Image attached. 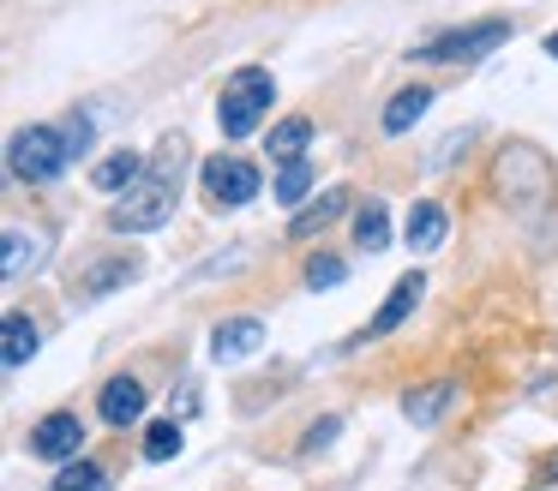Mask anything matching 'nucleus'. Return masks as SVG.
I'll use <instances>...</instances> for the list:
<instances>
[{
  "instance_id": "obj_1",
  "label": "nucleus",
  "mask_w": 558,
  "mask_h": 491,
  "mask_svg": "<svg viewBox=\"0 0 558 491\" xmlns=\"http://www.w3.org/2000/svg\"><path fill=\"white\" fill-rule=\"evenodd\" d=\"M181 168H186V138H162L157 156H150V168H145V180L126 186L121 198L109 204L114 234H157L174 216V204H181Z\"/></svg>"
},
{
  "instance_id": "obj_2",
  "label": "nucleus",
  "mask_w": 558,
  "mask_h": 491,
  "mask_svg": "<svg viewBox=\"0 0 558 491\" xmlns=\"http://www.w3.org/2000/svg\"><path fill=\"white\" fill-rule=\"evenodd\" d=\"M85 150H90V120L85 114H73L66 126H25L7 144V174H13L19 186H49V180H61Z\"/></svg>"
},
{
  "instance_id": "obj_3",
  "label": "nucleus",
  "mask_w": 558,
  "mask_h": 491,
  "mask_svg": "<svg viewBox=\"0 0 558 491\" xmlns=\"http://www.w3.org/2000/svg\"><path fill=\"white\" fill-rule=\"evenodd\" d=\"M270 102H277V78H270L265 66H241L229 84H222V96H217L222 138H246V132L270 114Z\"/></svg>"
},
{
  "instance_id": "obj_4",
  "label": "nucleus",
  "mask_w": 558,
  "mask_h": 491,
  "mask_svg": "<svg viewBox=\"0 0 558 491\" xmlns=\"http://www.w3.org/2000/svg\"><path fill=\"white\" fill-rule=\"evenodd\" d=\"M505 42H510V19H481V24H462V30L433 36L426 48H409V54L426 60V66H474V60H486Z\"/></svg>"
},
{
  "instance_id": "obj_5",
  "label": "nucleus",
  "mask_w": 558,
  "mask_h": 491,
  "mask_svg": "<svg viewBox=\"0 0 558 491\" xmlns=\"http://www.w3.org/2000/svg\"><path fill=\"white\" fill-rule=\"evenodd\" d=\"M198 186H205L210 210H246V204L265 192V180H258V168L246 162V156H205L198 162Z\"/></svg>"
},
{
  "instance_id": "obj_6",
  "label": "nucleus",
  "mask_w": 558,
  "mask_h": 491,
  "mask_svg": "<svg viewBox=\"0 0 558 491\" xmlns=\"http://www.w3.org/2000/svg\"><path fill=\"white\" fill-rule=\"evenodd\" d=\"M78 450H85V419H78L73 407H54V414H43L37 426H31V455H37V462L66 467Z\"/></svg>"
},
{
  "instance_id": "obj_7",
  "label": "nucleus",
  "mask_w": 558,
  "mask_h": 491,
  "mask_svg": "<svg viewBox=\"0 0 558 491\" xmlns=\"http://www.w3.org/2000/svg\"><path fill=\"white\" fill-rule=\"evenodd\" d=\"M421 294H426V275H421V270L397 275V282H390V294H385V306L366 318V330L354 335V342H385L390 330H402V323H409V311L421 306Z\"/></svg>"
},
{
  "instance_id": "obj_8",
  "label": "nucleus",
  "mask_w": 558,
  "mask_h": 491,
  "mask_svg": "<svg viewBox=\"0 0 558 491\" xmlns=\"http://www.w3.org/2000/svg\"><path fill=\"white\" fill-rule=\"evenodd\" d=\"M145 407H150V390L133 378V371H121V378H109V383H102V395H97V414H102V426H114V431H133L138 419H145Z\"/></svg>"
},
{
  "instance_id": "obj_9",
  "label": "nucleus",
  "mask_w": 558,
  "mask_h": 491,
  "mask_svg": "<svg viewBox=\"0 0 558 491\" xmlns=\"http://www.w3.org/2000/svg\"><path fill=\"white\" fill-rule=\"evenodd\" d=\"M258 347H265V318H253V311H241V318H222L217 330H210V359H217V366L253 359Z\"/></svg>"
},
{
  "instance_id": "obj_10",
  "label": "nucleus",
  "mask_w": 558,
  "mask_h": 491,
  "mask_svg": "<svg viewBox=\"0 0 558 491\" xmlns=\"http://www.w3.org/2000/svg\"><path fill=\"white\" fill-rule=\"evenodd\" d=\"M43 258H49V240H43L37 228H19L13 222L7 234H0V275H7V282H25Z\"/></svg>"
},
{
  "instance_id": "obj_11",
  "label": "nucleus",
  "mask_w": 558,
  "mask_h": 491,
  "mask_svg": "<svg viewBox=\"0 0 558 491\" xmlns=\"http://www.w3.org/2000/svg\"><path fill=\"white\" fill-rule=\"evenodd\" d=\"M457 378H433V383H421V390H409L402 395V419H409V426H438V419L450 414V407H457Z\"/></svg>"
},
{
  "instance_id": "obj_12",
  "label": "nucleus",
  "mask_w": 558,
  "mask_h": 491,
  "mask_svg": "<svg viewBox=\"0 0 558 491\" xmlns=\"http://www.w3.org/2000/svg\"><path fill=\"white\" fill-rule=\"evenodd\" d=\"M0 359H7V371H25L31 359H37V347H43V330H37V318L31 311H7V323H0Z\"/></svg>"
},
{
  "instance_id": "obj_13",
  "label": "nucleus",
  "mask_w": 558,
  "mask_h": 491,
  "mask_svg": "<svg viewBox=\"0 0 558 491\" xmlns=\"http://www.w3.org/2000/svg\"><path fill=\"white\" fill-rule=\"evenodd\" d=\"M133 275H138V258H102V263H90V270L78 275L73 299H85V306H97V299H109L114 287H126Z\"/></svg>"
},
{
  "instance_id": "obj_14",
  "label": "nucleus",
  "mask_w": 558,
  "mask_h": 491,
  "mask_svg": "<svg viewBox=\"0 0 558 491\" xmlns=\"http://www.w3.org/2000/svg\"><path fill=\"white\" fill-rule=\"evenodd\" d=\"M402 234H409V246H414V251H438V246H445V234H450L445 204H433V198L409 204V222H402Z\"/></svg>"
},
{
  "instance_id": "obj_15",
  "label": "nucleus",
  "mask_w": 558,
  "mask_h": 491,
  "mask_svg": "<svg viewBox=\"0 0 558 491\" xmlns=\"http://www.w3.org/2000/svg\"><path fill=\"white\" fill-rule=\"evenodd\" d=\"M306 144H313V120L289 114V120H277V126H270L265 150H270V162H277V168H289V162H306Z\"/></svg>"
},
{
  "instance_id": "obj_16",
  "label": "nucleus",
  "mask_w": 558,
  "mask_h": 491,
  "mask_svg": "<svg viewBox=\"0 0 558 491\" xmlns=\"http://www.w3.org/2000/svg\"><path fill=\"white\" fill-rule=\"evenodd\" d=\"M145 156H138V150H114V156H102V162H97V174H90V186H97V192H109V198H121V192L126 186H138V180H145Z\"/></svg>"
},
{
  "instance_id": "obj_17",
  "label": "nucleus",
  "mask_w": 558,
  "mask_h": 491,
  "mask_svg": "<svg viewBox=\"0 0 558 491\" xmlns=\"http://www.w3.org/2000/svg\"><path fill=\"white\" fill-rule=\"evenodd\" d=\"M433 96H438V90H426V84H409V90L390 96V102H385V120H378V126H385V138H402V132H409L414 120H426Z\"/></svg>"
},
{
  "instance_id": "obj_18",
  "label": "nucleus",
  "mask_w": 558,
  "mask_h": 491,
  "mask_svg": "<svg viewBox=\"0 0 558 491\" xmlns=\"http://www.w3.org/2000/svg\"><path fill=\"white\" fill-rule=\"evenodd\" d=\"M349 210V192H325V198L318 204H301V210H294V222H289V240H313V234H325L330 222H337V216Z\"/></svg>"
},
{
  "instance_id": "obj_19",
  "label": "nucleus",
  "mask_w": 558,
  "mask_h": 491,
  "mask_svg": "<svg viewBox=\"0 0 558 491\" xmlns=\"http://www.w3.org/2000/svg\"><path fill=\"white\" fill-rule=\"evenodd\" d=\"M49 491H114V479H109V467H102V462H90V455H73V462L54 474Z\"/></svg>"
},
{
  "instance_id": "obj_20",
  "label": "nucleus",
  "mask_w": 558,
  "mask_h": 491,
  "mask_svg": "<svg viewBox=\"0 0 558 491\" xmlns=\"http://www.w3.org/2000/svg\"><path fill=\"white\" fill-rule=\"evenodd\" d=\"M354 246L361 251H385L390 246V210L385 204H361V216H354Z\"/></svg>"
},
{
  "instance_id": "obj_21",
  "label": "nucleus",
  "mask_w": 558,
  "mask_h": 491,
  "mask_svg": "<svg viewBox=\"0 0 558 491\" xmlns=\"http://www.w3.org/2000/svg\"><path fill=\"white\" fill-rule=\"evenodd\" d=\"M270 192H277V204L301 210V204L313 198V162H289V168L277 174V186H270Z\"/></svg>"
},
{
  "instance_id": "obj_22",
  "label": "nucleus",
  "mask_w": 558,
  "mask_h": 491,
  "mask_svg": "<svg viewBox=\"0 0 558 491\" xmlns=\"http://www.w3.org/2000/svg\"><path fill=\"white\" fill-rule=\"evenodd\" d=\"M181 419H157V426H145V462H174L181 455Z\"/></svg>"
},
{
  "instance_id": "obj_23",
  "label": "nucleus",
  "mask_w": 558,
  "mask_h": 491,
  "mask_svg": "<svg viewBox=\"0 0 558 491\" xmlns=\"http://www.w3.org/2000/svg\"><path fill=\"white\" fill-rule=\"evenodd\" d=\"M342 275H349V263H342V258H330V251H318V258H306V287H313V294H325V287H337Z\"/></svg>"
},
{
  "instance_id": "obj_24",
  "label": "nucleus",
  "mask_w": 558,
  "mask_h": 491,
  "mask_svg": "<svg viewBox=\"0 0 558 491\" xmlns=\"http://www.w3.org/2000/svg\"><path fill=\"white\" fill-rule=\"evenodd\" d=\"M337 431H342V419H337V414H325V419H313V426H306V455H318V450H330V443H337Z\"/></svg>"
},
{
  "instance_id": "obj_25",
  "label": "nucleus",
  "mask_w": 558,
  "mask_h": 491,
  "mask_svg": "<svg viewBox=\"0 0 558 491\" xmlns=\"http://www.w3.org/2000/svg\"><path fill=\"white\" fill-rule=\"evenodd\" d=\"M546 54H553V60H558V30H553V36H546Z\"/></svg>"
}]
</instances>
